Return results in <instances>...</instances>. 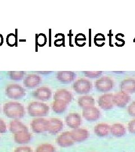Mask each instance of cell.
<instances>
[{
	"label": "cell",
	"mask_w": 135,
	"mask_h": 152,
	"mask_svg": "<svg viewBox=\"0 0 135 152\" xmlns=\"http://www.w3.org/2000/svg\"><path fill=\"white\" fill-rule=\"evenodd\" d=\"M3 112L6 116L10 118L19 119L25 115V109L22 104L18 102H10L5 104Z\"/></svg>",
	"instance_id": "obj_1"
},
{
	"label": "cell",
	"mask_w": 135,
	"mask_h": 152,
	"mask_svg": "<svg viewBox=\"0 0 135 152\" xmlns=\"http://www.w3.org/2000/svg\"><path fill=\"white\" fill-rule=\"evenodd\" d=\"M28 113L31 117H42L47 115L49 112V107L45 103L33 102L28 107Z\"/></svg>",
	"instance_id": "obj_2"
},
{
	"label": "cell",
	"mask_w": 135,
	"mask_h": 152,
	"mask_svg": "<svg viewBox=\"0 0 135 152\" xmlns=\"http://www.w3.org/2000/svg\"><path fill=\"white\" fill-rule=\"evenodd\" d=\"M7 96L12 99H20L26 95L25 90L18 84H10L8 85L5 90Z\"/></svg>",
	"instance_id": "obj_3"
},
{
	"label": "cell",
	"mask_w": 135,
	"mask_h": 152,
	"mask_svg": "<svg viewBox=\"0 0 135 152\" xmlns=\"http://www.w3.org/2000/svg\"><path fill=\"white\" fill-rule=\"evenodd\" d=\"M75 92L78 94H86L91 91L92 88V83L89 80L81 78L77 80L73 85Z\"/></svg>",
	"instance_id": "obj_4"
},
{
	"label": "cell",
	"mask_w": 135,
	"mask_h": 152,
	"mask_svg": "<svg viewBox=\"0 0 135 152\" xmlns=\"http://www.w3.org/2000/svg\"><path fill=\"white\" fill-rule=\"evenodd\" d=\"M114 82L109 77H103L95 82V87L100 92H108L113 89Z\"/></svg>",
	"instance_id": "obj_5"
},
{
	"label": "cell",
	"mask_w": 135,
	"mask_h": 152,
	"mask_svg": "<svg viewBox=\"0 0 135 152\" xmlns=\"http://www.w3.org/2000/svg\"><path fill=\"white\" fill-rule=\"evenodd\" d=\"M63 122L58 118H50L47 120V131L52 135H56L63 129Z\"/></svg>",
	"instance_id": "obj_6"
},
{
	"label": "cell",
	"mask_w": 135,
	"mask_h": 152,
	"mask_svg": "<svg viewBox=\"0 0 135 152\" xmlns=\"http://www.w3.org/2000/svg\"><path fill=\"white\" fill-rule=\"evenodd\" d=\"M31 126L34 133H44L47 131V120H45L43 118H35L32 121Z\"/></svg>",
	"instance_id": "obj_7"
},
{
	"label": "cell",
	"mask_w": 135,
	"mask_h": 152,
	"mask_svg": "<svg viewBox=\"0 0 135 152\" xmlns=\"http://www.w3.org/2000/svg\"><path fill=\"white\" fill-rule=\"evenodd\" d=\"M131 97L126 92L120 91L113 95V102L114 105L119 108H124L130 102Z\"/></svg>",
	"instance_id": "obj_8"
},
{
	"label": "cell",
	"mask_w": 135,
	"mask_h": 152,
	"mask_svg": "<svg viewBox=\"0 0 135 152\" xmlns=\"http://www.w3.org/2000/svg\"><path fill=\"white\" fill-rule=\"evenodd\" d=\"M82 115L87 121L89 122H94L99 119L100 113L97 108L92 107L83 109Z\"/></svg>",
	"instance_id": "obj_9"
},
{
	"label": "cell",
	"mask_w": 135,
	"mask_h": 152,
	"mask_svg": "<svg viewBox=\"0 0 135 152\" xmlns=\"http://www.w3.org/2000/svg\"><path fill=\"white\" fill-rule=\"evenodd\" d=\"M113 95L112 94H104L99 98V105L104 110H110L114 107Z\"/></svg>",
	"instance_id": "obj_10"
},
{
	"label": "cell",
	"mask_w": 135,
	"mask_h": 152,
	"mask_svg": "<svg viewBox=\"0 0 135 152\" xmlns=\"http://www.w3.org/2000/svg\"><path fill=\"white\" fill-rule=\"evenodd\" d=\"M33 95L34 98L41 101H47L50 99L52 96V91L47 87H41L36 90Z\"/></svg>",
	"instance_id": "obj_11"
},
{
	"label": "cell",
	"mask_w": 135,
	"mask_h": 152,
	"mask_svg": "<svg viewBox=\"0 0 135 152\" xmlns=\"http://www.w3.org/2000/svg\"><path fill=\"white\" fill-rule=\"evenodd\" d=\"M56 142L60 147L67 148L72 146L75 142L71 136L70 131H66L62 133L58 137Z\"/></svg>",
	"instance_id": "obj_12"
},
{
	"label": "cell",
	"mask_w": 135,
	"mask_h": 152,
	"mask_svg": "<svg viewBox=\"0 0 135 152\" xmlns=\"http://www.w3.org/2000/svg\"><path fill=\"white\" fill-rule=\"evenodd\" d=\"M65 122L68 126L71 129H78L82 124V118L78 113H70L65 117Z\"/></svg>",
	"instance_id": "obj_13"
},
{
	"label": "cell",
	"mask_w": 135,
	"mask_h": 152,
	"mask_svg": "<svg viewBox=\"0 0 135 152\" xmlns=\"http://www.w3.org/2000/svg\"><path fill=\"white\" fill-rule=\"evenodd\" d=\"M73 96L72 94L65 89L58 90L55 93L54 99L55 100L61 101L66 104H69L72 101Z\"/></svg>",
	"instance_id": "obj_14"
},
{
	"label": "cell",
	"mask_w": 135,
	"mask_h": 152,
	"mask_svg": "<svg viewBox=\"0 0 135 152\" xmlns=\"http://www.w3.org/2000/svg\"><path fill=\"white\" fill-rule=\"evenodd\" d=\"M71 136L74 142H82L85 141L89 136L88 131L84 129H76L70 131Z\"/></svg>",
	"instance_id": "obj_15"
},
{
	"label": "cell",
	"mask_w": 135,
	"mask_h": 152,
	"mask_svg": "<svg viewBox=\"0 0 135 152\" xmlns=\"http://www.w3.org/2000/svg\"><path fill=\"white\" fill-rule=\"evenodd\" d=\"M41 77L37 75H28L25 78L23 83L24 85L29 88H33L38 86L41 83Z\"/></svg>",
	"instance_id": "obj_16"
},
{
	"label": "cell",
	"mask_w": 135,
	"mask_h": 152,
	"mask_svg": "<svg viewBox=\"0 0 135 152\" xmlns=\"http://www.w3.org/2000/svg\"><path fill=\"white\" fill-rule=\"evenodd\" d=\"M32 136L28 131H23L14 134V140L18 144H26L31 141Z\"/></svg>",
	"instance_id": "obj_17"
},
{
	"label": "cell",
	"mask_w": 135,
	"mask_h": 152,
	"mask_svg": "<svg viewBox=\"0 0 135 152\" xmlns=\"http://www.w3.org/2000/svg\"><path fill=\"white\" fill-rule=\"evenodd\" d=\"M76 77V73L70 71H61L57 73L58 80L63 83H68L74 81Z\"/></svg>",
	"instance_id": "obj_18"
},
{
	"label": "cell",
	"mask_w": 135,
	"mask_h": 152,
	"mask_svg": "<svg viewBox=\"0 0 135 152\" xmlns=\"http://www.w3.org/2000/svg\"><path fill=\"white\" fill-rule=\"evenodd\" d=\"M122 91L127 94L135 93V79L129 78L124 80L120 83Z\"/></svg>",
	"instance_id": "obj_19"
},
{
	"label": "cell",
	"mask_w": 135,
	"mask_h": 152,
	"mask_svg": "<svg viewBox=\"0 0 135 152\" xmlns=\"http://www.w3.org/2000/svg\"><path fill=\"white\" fill-rule=\"evenodd\" d=\"M9 130L13 134H15L23 131H28V129L22 122L19 120H14L10 122Z\"/></svg>",
	"instance_id": "obj_20"
},
{
	"label": "cell",
	"mask_w": 135,
	"mask_h": 152,
	"mask_svg": "<svg viewBox=\"0 0 135 152\" xmlns=\"http://www.w3.org/2000/svg\"><path fill=\"white\" fill-rule=\"evenodd\" d=\"M95 104V99L91 96L86 95L81 96L78 100V105L83 109L94 107Z\"/></svg>",
	"instance_id": "obj_21"
},
{
	"label": "cell",
	"mask_w": 135,
	"mask_h": 152,
	"mask_svg": "<svg viewBox=\"0 0 135 152\" xmlns=\"http://www.w3.org/2000/svg\"><path fill=\"white\" fill-rule=\"evenodd\" d=\"M110 126L107 124H100L96 125L94 131L96 135L100 137H104L109 135Z\"/></svg>",
	"instance_id": "obj_22"
},
{
	"label": "cell",
	"mask_w": 135,
	"mask_h": 152,
	"mask_svg": "<svg viewBox=\"0 0 135 152\" xmlns=\"http://www.w3.org/2000/svg\"><path fill=\"white\" fill-rule=\"evenodd\" d=\"M111 134L115 137H122L126 133V130L124 126L120 124H115L110 127Z\"/></svg>",
	"instance_id": "obj_23"
},
{
	"label": "cell",
	"mask_w": 135,
	"mask_h": 152,
	"mask_svg": "<svg viewBox=\"0 0 135 152\" xmlns=\"http://www.w3.org/2000/svg\"><path fill=\"white\" fill-rule=\"evenodd\" d=\"M68 107V104L61 101L55 100L52 104V109L55 113L60 114L64 112Z\"/></svg>",
	"instance_id": "obj_24"
},
{
	"label": "cell",
	"mask_w": 135,
	"mask_h": 152,
	"mask_svg": "<svg viewBox=\"0 0 135 152\" xmlns=\"http://www.w3.org/2000/svg\"><path fill=\"white\" fill-rule=\"evenodd\" d=\"M35 152H55V149L51 144L45 143L39 145Z\"/></svg>",
	"instance_id": "obj_25"
},
{
	"label": "cell",
	"mask_w": 135,
	"mask_h": 152,
	"mask_svg": "<svg viewBox=\"0 0 135 152\" xmlns=\"http://www.w3.org/2000/svg\"><path fill=\"white\" fill-rule=\"evenodd\" d=\"M8 75L12 80L20 81L24 76L25 72L24 71H9Z\"/></svg>",
	"instance_id": "obj_26"
},
{
	"label": "cell",
	"mask_w": 135,
	"mask_h": 152,
	"mask_svg": "<svg viewBox=\"0 0 135 152\" xmlns=\"http://www.w3.org/2000/svg\"><path fill=\"white\" fill-rule=\"evenodd\" d=\"M47 42L46 36L43 33L36 34V42L39 46L42 47L45 46Z\"/></svg>",
	"instance_id": "obj_27"
},
{
	"label": "cell",
	"mask_w": 135,
	"mask_h": 152,
	"mask_svg": "<svg viewBox=\"0 0 135 152\" xmlns=\"http://www.w3.org/2000/svg\"><path fill=\"white\" fill-rule=\"evenodd\" d=\"M83 73L85 76L91 78H97L99 76H101L103 74L102 71H95V72H92V71H84Z\"/></svg>",
	"instance_id": "obj_28"
},
{
	"label": "cell",
	"mask_w": 135,
	"mask_h": 152,
	"mask_svg": "<svg viewBox=\"0 0 135 152\" xmlns=\"http://www.w3.org/2000/svg\"><path fill=\"white\" fill-rule=\"evenodd\" d=\"M6 42L7 45L10 46L12 47L15 46L16 42V38L15 36L13 33L8 34L6 38Z\"/></svg>",
	"instance_id": "obj_29"
},
{
	"label": "cell",
	"mask_w": 135,
	"mask_h": 152,
	"mask_svg": "<svg viewBox=\"0 0 135 152\" xmlns=\"http://www.w3.org/2000/svg\"><path fill=\"white\" fill-rule=\"evenodd\" d=\"M86 40V38L83 34H78L76 37V43L79 46H81V42H84Z\"/></svg>",
	"instance_id": "obj_30"
},
{
	"label": "cell",
	"mask_w": 135,
	"mask_h": 152,
	"mask_svg": "<svg viewBox=\"0 0 135 152\" xmlns=\"http://www.w3.org/2000/svg\"><path fill=\"white\" fill-rule=\"evenodd\" d=\"M14 152H33V150L31 147L23 146L16 148Z\"/></svg>",
	"instance_id": "obj_31"
},
{
	"label": "cell",
	"mask_w": 135,
	"mask_h": 152,
	"mask_svg": "<svg viewBox=\"0 0 135 152\" xmlns=\"http://www.w3.org/2000/svg\"><path fill=\"white\" fill-rule=\"evenodd\" d=\"M128 112L132 117H135V102L130 104L128 107Z\"/></svg>",
	"instance_id": "obj_32"
},
{
	"label": "cell",
	"mask_w": 135,
	"mask_h": 152,
	"mask_svg": "<svg viewBox=\"0 0 135 152\" xmlns=\"http://www.w3.org/2000/svg\"><path fill=\"white\" fill-rule=\"evenodd\" d=\"M128 130L131 133L135 134V120H132L128 123Z\"/></svg>",
	"instance_id": "obj_33"
},
{
	"label": "cell",
	"mask_w": 135,
	"mask_h": 152,
	"mask_svg": "<svg viewBox=\"0 0 135 152\" xmlns=\"http://www.w3.org/2000/svg\"><path fill=\"white\" fill-rule=\"evenodd\" d=\"M7 131V126L5 121L0 118V134H4Z\"/></svg>",
	"instance_id": "obj_34"
},
{
	"label": "cell",
	"mask_w": 135,
	"mask_h": 152,
	"mask_svg": "<svg viewBox=\"0 0 135 152\" xmlns=\"http://www.w3.org/2000/svg\"><path fill=\"white\" fill-rule=\"evenodd\" d=\"M105 40V38L104 36L103 35V34H101V33L97 34L94 38V42L96 44V45L99 42V41H103Z\"/></svg>",
	"instance_id": "obj_35"
},
{
	"label": "cell",
	"mask_w": 135,
	"mask_h": 152,
	"mask_svg": "<svg viewBox=\"0 0 135 152\" xmlns=\"http://www.w3.org/2000/svg\"><path fill=\"white\" fill-rule=\"evenodd\" d=\"M4 43V37L1 34H0V46Z\"/></svg>",
	"instance_id": "obj_36"
},
{
	"label": "cell",
	"mask_w": 135,
	"mask_h": 152,
	"mask_svg": "<svg viewBox=\"0 0 135 152\" xmlns=\"http://www.w3.org/2000/svg\"><path fill=\"white\" fill-rule=\"evenodd\" d=\"M37 73H39V74H49V73H52V72H37Z\"/></svg>",
	"instance_id": "obj_37"
}]
</instances>
